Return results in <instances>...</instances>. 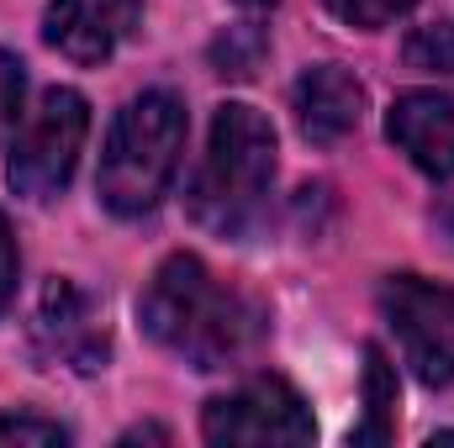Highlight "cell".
<instances>
[{
  "instance_id": "cell-5",
  "label": "cell",
  "mask_w": 454,
  "mask_h": 448,
  "mask_svg": "<svg viewBox=\"0 0 454 448\" xmlns=\"http://www.w3.org/2000/svg\"><path fill=\"white\" fill-rule=\"evenodd\" d=\"M380 317L396 333L412 375L423 385H454V290L418 280V274H391L380 285Z\"/></svg>"
},
{
  "instance_id": "cell-6",
  "label": "cell",
  "mask_w": 454,
  "mask_h": 448,
  "mask_svg": "<svg viewBox=\"0 0 454 448\" xmlns=\"http://www.w3.org/2000/svg\"><path fill=\"white\" fill-rule=\"evenodd\" d=\"M201 438L207 444H312L317 422L280 375H259L217 401H207Z\"/></svg>"
},
{
  "instance_id": "cell-7",
  "label": "cell",
  "mask_w": 454,
  "mask_h": 448,
  "mask_svg": "<svg viewBox=\"0 0 454 448\" xmlns=\"http://www.w3.org/2000/svg\"><path fill=\"white\" fill-rule=\"evenodd\" d=\"M32 343L48 364H64L74 375H96L112 353L106 328L96 322V306L90 296L74 285V280H48L43 296H37V312H32Z\"/></svg>"
},
{
  "instance_id": "cell-18",
  "label": "cell",
  "mask_w": 454,
  "mask_h": 448,
  "mask_svg": "<svg viewBox=\"0 0 454 448\" xmlns=\"http://www.w3.org/2000/svg\"><path fill=\"white\" fill-rule=\"evenodd\" d=\"M439 227H444V232H450V237H454V201H450V206H444V212H439Z\"/></svg>"
},
{
  "instance_id": "cell-8",
  "label": "cell",
  "mask_w": 454,
  "mask_h": 448,
  "mask_svg": "<svg viewBox=\"0 0 454 448\" xmlns=\"http://www.w3.org/2000/svg\"><path fill=\"white\" fill-rule=\"evenodd\" d=\"M143 0H53L43 11V42L74 64H101L137 32Z\"/></svg>"
},
{
  "instance_id": "cell-1",
  "label": "cell",
  "mask_w": 454,
  "mask_h": 448,
  "mask_svg": "<svg viewBox=\"0 0 454 448\" xmlns=\"http://www.w3.org/2000/svg\"><path fill=\"white\" fill-rule=\"evenodd\" d=\"M137 317L159 348L180 353L191 369H227L264 337V312L248 296L227 290L196 253H169L159 264L137 301Z\"/></svg>"
},
{
  "instance_id": "cell-19",
  "label": "cell",
  "mask_w": 454,
  "mask_h": 448,
  "mask_svg": "<svg viewBox=\"0 0 454 448\" xmlns=\"http://www.w3.org/2000/svg\"><path fill=\"white\" fill-rule=\"evenodd\" d=\"M238 5H243V11H270L275 0H238Z\"/></svg>"
},
{
  "instance_id": "cell-4",
  "label": "cell",
  "mask_w": 454,
  "mask_h": 448,
  "mask_svg": "<svg viewBox=\"0 0 454 448\" xmlns=\"http://www.w3.org/2000/svg\"><path fill=\"white\" fill-rule=\"evenodd\" d=\"M90 137V101L80 90H48L37 116L27 121L21 143L11 148V190L21 201H53L74 180V164Z\"/></svg>"
},
{
  "instance_id": "cell-16",
  "label": "cell",
  "mask_w": 454,
  "mask_h": 448,
  "mask_svg": "<svg viewBox=\"0 0 454 448\" xmlns=\"http://www.w3.org/2000/svg\"><path fill=\"white\" fill-rule=\"evenodd\" d=\"M0 444H37V448H53V444H69V433L48 417H0Z\"/></svg>"
},
{
  "instance_id": "cell-11",
  "label": "cell",
  "mask_w": 454,
  "mask_h": 448,
  "mask_svg": "<svg viewBox=\"0 0 454 448\" xmlns=\"http://www.w3.org/2000/svg\"><path fill=\"white\" fill-rule=\"evenodd\" d=\"M396 433V369L380 348H364V422L354 428V444H391Z\"/></svg>"
},
{
  "instance_id": "cell-12",
  "label": "cell",
  "mask_w": 454,
  "mask_h": 448,
  "mask_svg": "<svg viewBox=\"0 0 454 448\" xmlns=\"http://www.w3.org/2000/svg\"><path fill=\"white\" fill-rule=\"evenodd\" d=\"M264 53H270V37H264V27L243 21V27H227L223 37L212 42V69H217L223 80H248V74L264 64Z\"/></svg>"
},
{
  "instance_id": "cell-13",
  "label": "cell",
  "mask_w": 454,
  "mask_h": 448,
  "mask_svg": "<svg viewBox=\"0 0 454 448\" xmlns=\"http://www.w3.org/2000/svg\"><path fill=\"white\" fill-rule=\"evenodd\" d=\"M407 64H412V69H439V74H454V21L418 27V32L407 37Z\"/></svg>"
},
{
  "instance_id": "cell-9",
  "label": "cell",
  "mask_w": 454,
  "mask_h": 448,
  "mask_svg": "<svg viewBox=\"0 0 454 448\" xmlns=\"http://www.w3.org/2000/svg\"><path fill=\"white\" fill-rule=\"evenodd\" d=\"M386 137L428 174V180H454V96L444 90H407L391 101Z\"/></svg>"
},
{
  "instance_id": "cell-10",
  "label": "cell",
  "mask_w": 454,
  "mask_h": 448,
  "mask_svg": "<svg viewBox=\"0 0 454 448\" xmlns=\"http://www.w3.org/2000/svg\"><path fill=\"white\" fill-rule=\"evenodd\" d=\"M291 106H296V127H301L307 143L333 148V143H343L359 127V116H364V85L348 69H339V64H312L296 80Z\"/></svg>"
},
{
  "instance_id": "cell-17",
  "label": "cell",
  "mask_w": 454,
  "mask_h": 448,
  "mask_svg": "<svg viewBox=\"0 0 454 448\" xmlns=\"http://www.w3.org/2000/svg\"><path fill=\"white\" fill-rule=\"evenodd\" d=\"M16 269H21V259H16V237H11L5 212H0V312H5L11 296H16Z\"/></svg>"
},
{
  "instance_id": "cell-2",
  "label": "cell",
  "mask_w": 454,
  "mask_h": 448,
  "mask_svg": "<svg viewBox=\"0 0 454 448\" xmlns=\"http://www.w3.org/2000/svg\"><path fill=\"white\" fill-rule=\"evenodd\" d=\"M270 180H275V127H270V116L243 106V101L217 106L207 158H201V169L185 190L191 217L217 237H238L264 212Z\"/></svg>"
},
{
  "instance_id": "cell-15",
  "label": "cell",
  "mask_w": 454,
  "mask_h": 448,
  "mask_svg": "<svg viewBox=\"0 0 454 448\" xmlns=\"http://www.w3.org/2000/svg\"><path fill=\"white\" fill-rule=\"evenodd\" d=\"M418 0H328V11L348 21V27H364V32H375V27H391L396 16H407Z\"/></svg>"
},
{
  "instance_id": "cell-3",
  "label": "cell",
  "mask_w": 454,
  "mask_h": 448,
  "mask_svg": "<svg viewBox=\"0 0 454 448\" xmlns=\"http://www.w3.org/2000/svg\"><path fill=\"white\" fill-rule=\"evenodd\" d=\"M185 153V101L169 90L132 96L112 121V137L101 148L96 196L116 217H148Z\"/></svg>"
},
{
  "instance_id": "cell-14",
  "label": "cell",
  "mask_w": 454,
  "mask_h": 448,
  "mask_svg": "<svg viewBox=\"0 0 454 448\" xmlns=\"http://www.w3.org/2000/svg\"><path fill=\"white\" fill-rule=\"evenodd\" d=\"M21 116H27V69L16 53H0V148L11 143Z\"/></svg>"
}]
</instances>
